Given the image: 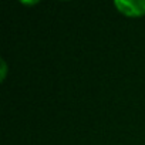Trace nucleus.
I'll return each mask as SVG.
<instances>
[{
	"label": "nucleus",
	"instance_id": "obj_3",
	"mask_svg": "<svg viewBox=\"0 0 145 145\" xmlns=\"http://www.w3.org/2000/svg\"><path fill=\"white\" fill-rule=\"evenodd\" d=\"M22 5H37V2H22Z\"/></svg>",
	"mask_w": 145,
	"mask_h": 145
},
{
	"label": "nucleus",
	"instance_id": "obj_1",
	"mask_svg": "<svg viewBox=\"0 0 145 145\" xmlns=\"http://www.w3.org/2000/svg\"><path fill=\"white\" fill-rule=\"evenodd\" d=\"M114 6L127 17H141L145 14V0H117Z\"/></svg>",
	"mask_w": 145,
	"mask_h": 145
},
{
	"label": "nucleus",
	"instance_id": "obj_2",
	"mask_svg": "<svg viewBox=\"0 0 145 145\" xmlns=\"http://www.w3.org/2000/svg\"><path fill=\"white\" fill-rule=\"evenodd\" d=\"M0 70H2V76H0V78H2V81H5L6 80V74H7V63H6V60L5 58H2L0 60Z\"/></svg>",
	"mask_w": 145,
	"mask_h": 145
}]
</instances>
